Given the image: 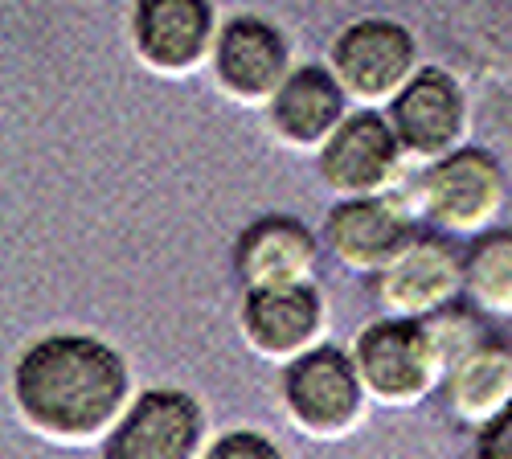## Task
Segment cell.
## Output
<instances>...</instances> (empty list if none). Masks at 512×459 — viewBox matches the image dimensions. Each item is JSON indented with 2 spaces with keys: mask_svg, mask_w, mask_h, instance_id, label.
<instances>
[{
  "mask_svg": "<svg viewBox=\"0 0 512 459\" xmlns=\"http://www.w3.org/2000/svg\"><path fill=\"white\" fill-rule=\"evenodd\" d=\"M463 300L484 320L512 324V226L463 242Z\"/></svg>",
  "mask_w": 512,
  "mask_h": 459,
  "instance_id": "e0dca14e",
  "label": "cell"
},
{
  "mask_svg": "<svg viewBox=\"0 0 512 459\" xmlns=\"http://www.w3.org/2000/svg\"><path fill=\"white\" fill-rule=\"evenodd\" d=\"M439 402L447 419L467 431H480L512 406V345L484 337L467 357H459L439 382Z\"/></svg>",
  "mask_w": 512,
  "mask_h": 459,
  "instance_id": "2e32d148",
  "label": "cell"
},
{
  "mask_svg": "<svg viewBox=\"0 0 512 459\" xmlns=\"http://www.w3.org/2000/svg\"><path fill=\"white\" fill-rule=\"evenodd\" d=\"M357 373L365 382L369 402L386 410H410L439 394L443 365L422 332V320L406 316H377L357 328L349 345Z\"/></svg>",
  "mask_w": 512,
  "mask_h": 459,
  "instance_id": "5b68a950",
  "label": "cell"
},
{
  "mask_svg": "<svg viewBox=\"0 0 512 459\" xmlns=\"http://www.w3.org/2000/svg\"><path fill=\"white\" fill-rule=\"evenodd\" d=\"M386 119L414 169L472 144V95L447 66H418L386 107Z\"/></svg>",
  "mask_w": 512,
  "mask_h": 459,
  "instance_id": "52a82bcc",
  "label": "cell"
},
{
  "mask_svg": "<svg viewBox=\"0 0 512 459\" xmlns=\"http://www.w3.org/2000/svg\"><path fill=\"white\" fill-rule=\"evenodd\" d=\"M422 332H426V341H431L443 373L488 337L484 316L467 300H455V304H447V308H439L431 316H422Z\"/></svg>",
  "mask_w": 512,
  "mask_h": 459,
  "instance_id": "ac0fdd59",
  "label": "cell"
},
{
  "mask_svg": "<svg viewBox=\"0 0 512 459\" xmlns=\"http://www.w3.org/2000/svg\"><path fill=\"white\" fill-rule=\"evenodd\" d=\"M472 435H476L472 459H512V406Z\"/></svg>",
  "mask_w": 512,
  "mask_h": 459,
  "instance_id": "ffe728a7",
  "label": "cell"
},
{
  "mask_svg": "<svg viewBox=\"0 0 512 459\" xmlns=\"http://www.w3.org/2000/svg\"><path fill=\"white\" fill-rule=\"evenodd\" d=\"M328 70L345 87L353 107L386 111L398 91L418 74L422 50L418 37L398 17H357L340 25L328 46Z\"/></svg>",
  "mask_w": 512,
  "mask_h": 459,
  "instance_id": "277c9868",
  "label": "cell"
},
{
  "mask_svg": "<svg viewBox=\"0 0 512 459\" xmlns=\"http://www.w3.org/2000/svg\"><path fill=\"white\" fill-rule=\"evenodd\" d=\"M209 78L238 107H267L283 78L295 70V46L271 17L234 13L218 25L209 54Z\"/></svg>",
  "mask_w": 512,
  "mask_h": 459,
  "instance_id": "9c48e42d",
  "label": "cell"
},
{
  "mask_svg": "<svg viewBox=\"0 0 512 459\" xmlns=\"http://www.w3.org/2000/svg\"><path fill=\"white\" fill-rule=\"evenodd\" d=\"M316 177L336 197H377L410 177V160L386 111L353 107L340 128L316 148Z\"/></svg>",
  "mask_w": 512,
  "mask_h": 459,
  "instance_id": "ba28073f",
  "label": "cell"
},
{
  "mask_svg": "<svg viewBox=\"0 0 512 459\" xmlns=\"http://www.w3.org/2000/svg\"><path fill=\"white\" fill-rule=\"evenodd\" d=\"M422 230L406 181L377 197H340L324 214L320 242L353 275H377L386 263L398 259V250Z\"/></svg>",
  "mask_w": 512,
  "mask_h": 459,
  "instance_id": "30bf717a",
  "label": "cell"
},
{
  "mask_svg": "<svg viewBox=\"0 0 512 459\" xmlns=\"http://www.w3.org/2000/svg\"><path fill=\"white\" fill-rule=\"evenodd\" d=\"M238 332L250 353L263 361L287 365L316 349L328 332V300L316 279L304 283H271V287H242L238 300Z\"/></svg>",
  "mask_w": 512,
  "mask_h": 459,
  "instance_id": "4fadbf2b",
  "label": "cell"
},
{
  "mask_svg": "<svg viewBox=\"0 0 512 459\" xmlns=\"http://www.w3.org/2000/svg\"><path fill=\"white\" fill-rule=\"evenodd\" d=\"M213 0H132L127 5V41L144 70L160 78H189L209 66L218 37Z\"/></svg>",
  "mask_w": 512,
  "mask_h": 459,
  "instance_id": "7c38bea8",
  "label": "cell"
},
{
  "mask_svg": "<svg viewBox=\"0 0 512 459\" xmlns=\"http://www.w3.org/2000/svg\"><path fill=\"white\" fill-rule=\"evenodd\" d=\"M279 410L295 431L316 443L353 435L369 414V394L353 353L320 341L316 349L279 365Z\"/></svg>",
  "mask_w": 512,
  "mask_h": 459,
  "instance_id": "3957f363",
  "label": "cell"
},
{
  "mask_svg": "<svg viewBox=\"0 0 512 459\" xmlns=\"http://www.w3.org/2000/svg\"><path fill=\"white\" fill-rule=\"evenodd\" d=\"M17 419L58 447L99 443L136 394L127 357L82 328L33 337L9 373Z\"/></svg>",
  "mask_w": 512,
  "mask_h": 459,
  "instance_id": "6da1fadb",
  "label": "cell"
},
{
  "mask_svg": "<svg viewBox=\"0 0 512 459\" xmlns=\"http://www.w3.org/2000/svg\"><path fill=\"white\" fill-rule=\"evenodd\" d=\"M406 193L426 230H439L455 242H472L500 226L508 210V169L484 144H463L459 152L422 164L406 177Z\"/></svg>",
  "mask_w": 512,
  "mask_h": 459,
  "instance_id": "7a4b0ae2",
  "label": "cell"
},
{
  "mask_svg": "<svg viewBox=\"0 0 512 459\" xmlns=\"http://www.w3.org/2000/svg\"><path fill=\"white\" fill-rule=\"evenodd\" d=\"M349 111L353 103L328 70V62H295L283 87L263 107L271 136L291 152H316Z\"/></svg>",
  "mask_w": 512,
  "mask_h": 459,
  "instance_id": "5bb4252c",
  "label": "cell"
},
{
  "mask_svg": "<svg viewBox=\"0 0 512 459\" xmlns=\"http://www.w3.org/2000/svg\"><path fill=\"white\" fill-rule=\"evenodd\" d=\"M320 255H324L320 230H312L304 218L263 214L234 242V275L242 287L304 283V279H316Z\"/></svg>",
  "mask_w": 512,
  "mask_h": 459,
  "instance_id": "9a60e30c",
  "label": "cell"
},
{
  "mask_svg": "<svg viewBox=\"0 0 512 459\" xmlns=\"http://www.w3.org/2000/svg\"><path fill=\"white\" fill-rule=\"evenodd\" d=\"M369 291L381 316H406V320H422L463 300V242L422 226L398 250L394 263L369 275Z\"/></svg>",
  "mask_w": 512,
  "mask_h": 459,
  "instance_id": "8fae6325",
  "label": "cell"
},
{
  "mask_svg": "<svg viewBox=\"0 0 512 459\" xmlns=\"http://www.w3.org/2000/svg\"><path fill=\"white\" fill-rule=\"evenodd\" d=\"M201 459H287V451L259 427H230L205 443Z\"/></svg>",
  "mask_w": 512,
  "mask_h": 459,
  "instance_id": "d6986e66",
  "label": "cell"
},
{
  "mask_svg": "<svg viewBox=\"0 0 512 459\" xmlns=\"http://www.w3.org/2000/svg\"><path fill=\"white\" fill-rule=\"evenodd\" d=\"M205 443V402L185 386H148L99 439V459H201Z\"/></svg>",
  "mask_w": 512,
  "mask_h": 459,
  "instance_id": "8992f818",
  "label": "cell"
}]
</instances>
